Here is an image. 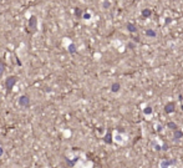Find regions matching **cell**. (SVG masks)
<instances>
[{"instance_id":"obj_11","label":"cell","mask_w":183,"mask_h":168,"mask_svg":"<svg viewBox=\"0 0 183 168\" xmlns=\"http://www.w3.org/2000/svg\"><path fill=\"white\" fill-rule=\"evenodd\" d=\"M146 35H148V36H156V32H154L153 30H147Z\"/></svg>"},{"instance_id":"obj_5","label":"cell","mask_w":183,"mask_h":168,"mask_svg":"<svg viewBox=\"0 0 183 168\" xmlns=\"http://www.w3.org/2000/svg\"><path fill=\"white\" fill-rule=\"evenodd\" d=\"M81 19H84L85 21H88V20H91V19H92V14H91L90 11H85V13L82 14V18Z\"/></svg>"},{"instance_id":"obj_2","label":"cell","mask_w":183,"mask_h":168,"mask_svg":"<svg viewBox=\"0 0 183 168\" xmlns=\"http://www.w3.org/2000/svg\"><path fill=\"white\" fill-rule=\"evenodd\" d=\"M18 106L21 108H28L30 106V97L28 95H21L18 98Z\"/></svg>"},{"instance_id":"obj_12","label":"cell","mask_w":183,"mask_h":168,"mask_svg":"<svg viewBox=\"0 0 183 168\" xmlns=\"http://www.w3.org/2000/svg\"><path fill=\"white\" fill-rule=\"evenodd\" d=\"M118 88H120V85H118V84L112 85V91H113V92H116V91H118Z\"/></svg>"},{"instance_id":"obj_13","label":"cell","mask_w":183,"mask_h":168,"mask_svg":"<svg viewBox=\"0 0 183 168\" xmlns=\"http://www.w3.org/2000/svg\"><path fill=\"white\" fill-rule=\"evenodd\" d=\"M3 153H4V149L0 147V156H3Z\"/></svg>"},{"instance_id":"obj_1","label":"cell","mask_w":183,"mask_h":168,"mask_svg":"<svg viewBox=\"0 0 183 168\" xmlns=\"http://www.w3.org/2000/svg\"><path fill=\"white\" fill-rule=\"evenodd\" d=\"M39 26V19L36 15H30V18L28 19V29L31 32H35L38 30Z\"/></svg>"},{"instance_id":"obj_9","label":"cell","mask_w":183,"mask_h":168,"mask_svg":"<svg viewBox=\"0 0 183 168\" xmlns=\"http://www.w3.org/2000/svg\"><path fill=\"white\" fill-rule=\"evenodd\" d=\"M127 29H128V31H132V32H135L136 30H137L133 24H127Z\"/></svg>"},{"instance_id":"obj_6","label":"cell","mask_w":183,"mask_h":168,"mask_svg":"<svg viewBox=\"0 0 183 168\" xmlns=\"http://www.w3.org/2000/svg\"><path fill=\"white\" fill-rule=\"evenodd\" d=\"M101 6H102V9H110V8H111V3H110L108 0H102Z\"/></svg>"},{"instance_id":"obj_7","label":"cell","mask_w":183,"mask_h":168,"mask_svg":"<svg viewBox=\"0 0 183 168\" xmlns=\"http://www.w3.org/2000/svg\"><path fill=\"white\" fill-rule=\"evenodd\" d=\"M151 14H152V11H151L150 9H143L142 10V16H145V18L151 16Z\"/></svg>"},{"instance_id":"obj_4","label":"cell","mask_w":183,"mask_h":168,"mask_svg":"<svg viewBox=\"0 0 183 168\" xmlns=\"http://www.w3.org/2000/svg\"><path fill=\"white\" fill-rule=\"evenodd\" d=\"M67 51L71 54V55H74V54H76V51H77V49H76V45L74 44V42H70L68 44V46H67Z\"/></svg>"},{"instance_id":"obj_8","label":"cell","mask_w":183,"mask_h":168,"mask_svg":"<svg viewBox=\"0 0 183 168\" xmlns=\"http://www.w3.org/2000/svg\"><path fill=\"white\" fill-rule=\"evenodd\" d=\"M4 71H5V64L0 60V77L3 76V74H4Z\"/></svg>"},{"instance_id":"obj_10","label":"cell","mask_w":183,"mask_h":168,"mask_svg":"<svg viewBox=\"0 0 183 168\" xmlns=\"http://www.w3.org/2000/svg\"><path fill=\"white\" fill-rule=\"evenodd\" d=\"M75 14H76V16H80V18H82V14H84V13H82L81 10L78 9V8H76V9H75Z\"/></svg>"},{"instance_id":"obj_3","label":"cell","mask_w":183,"mask_h":168,"mask_svg":"<svg viewBox=\"0 0 183 168\" xmlns=\"http://www.w3.org/2000/svg\"><path fill=\"white\" fill-rule=\"evenodd\" d=\"M16 82H18V77H16V76H9V77L6 79V81H5L6 91H8V92H11L13 88H14V86L16 85Z\"/></svg>"}]
</instances>
